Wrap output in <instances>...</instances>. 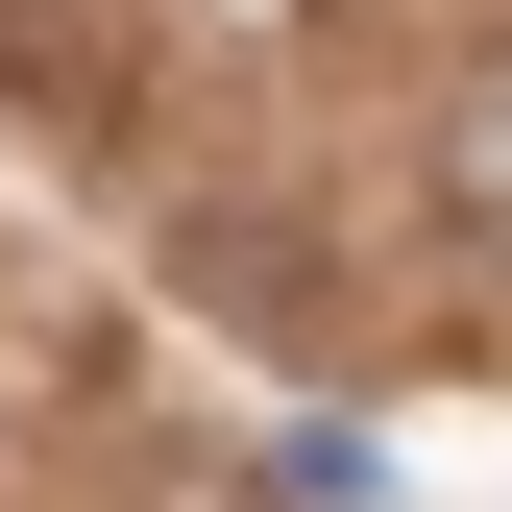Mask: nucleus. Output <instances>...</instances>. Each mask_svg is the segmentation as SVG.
<instances>
[{
	"label": "nucleus",
	"instance_id": "f03ea898",
	"mask_svg": "<svg viewBox=\"0 0 512 512\" xmlns=\"http://www.w3.org/2000/svg\"><path fill=\"white\" fill-rule=\"evenodd\" d=\"M439 196H464V244L512 269V74H464V122H439Z\"/></svg>",
	"mask_w": 512,
	"mask_h": 512
},
{
	"label": "nucleus",
	"instance_id": "f257e3e1",
	"mask_svg": "<svg viewBox=\"0 0 512 512\" xmlns=\"http://www.w3.org/2000/svg\"><path fill=\"white\" fill-rule=\"evenodd\" d=\"M269 512H391V439H366V415H293L269 439Z\"/></svg>",
	"mask_w": 512,
	"mask_h": 512
}]
</instances>
